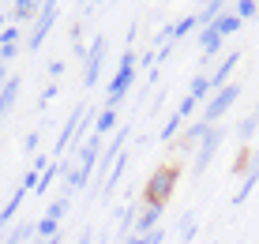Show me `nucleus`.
<instances>
[{"instance_id": "f257e3e1", "label": "nucleus", "mask_w": 259, "mask_h": 244, "mask_svg": "<svg viewBox=\"0 0 259 244\" xmlns=\"http://www.w3.org/2000/svg\"><path fill=\"white\" fill-rule=\"evenodd\" d=\"M136 71H139V57H136V49H124V57H120V64L117 71H113V79H109V98H105V109H120V102L128 98V90L132 83H136Z\"/></svg>"}, {"instance_id": "f03ea898", "label": "nucleus", "mask_w": 259, "mask_h": 244, "mask_svg": "<svg viewBox=\"0 0 259 244\" xmlns=\"http://www.w3.org/2000/svg\"><path fill=\"white\" fill-rule=\"evenodd\" d=\"M177 177H181V166H158L154 173L147 177V184H143L139 203H158V207H165L169 195H173V188H177Z\"/></svg>"}, {"instance_id": "7ed1b4c3", "label": "nucleus", "mask_w": 259, "mask_h": 244, "mask_svg": "<svg viewBox=\"0 0 259 244\" xmlns=\"http://www.w3.org/2000/svg\"><path fill=\"white\" fill-rule=\"evenodd\" d=\"M237 98H240V83L233 79L229 87L214 90V94L207 98V102H203V113H199V120H203V124H222V116H226V113L237 105Z\"/></svg>"}, {"instance_id": "20e7f679", "label": "nucleus", "mask_w": 259, "mask_h": 244, "mask_svg": "<svg viewBox=\"0 0 259 244\" xmlns=\"http://www.w3.org/2000/svg\"><path fill=\"white\" fill-rule=\"evenodd\" d=\"M222 139H226V128H222V124H210L207 135L199 139V147H195V161H192V173L195 177H203L210 169V161H214V154H218Z\"/></svg>"}, {"instance_id": "39448f33", "label": "nucleus", "mask_w": 259, "mask_h": 244, "mask_svg": "<svg viewBox=\"0 0 259 244\" xmlns=\"http://www.w3.org/2000/svg\"><path fill=\"white\" fill-rule=\"evenodd\" d=\"M105 49H109V38H102V34H94L91 49H87V60H83V87H87V90H91V87H98V79H102Z\"/></svg>"}, {"instance_id": "423d86ee", "label": "nucleus", "mask_w": 259, "mask_h": 244, "mask_svg": "<svg viewBox=\"0 0 259 244\" xmlns=\"http://www.w3.org/2000/svg\"><path fill=\"white\" fill-rule=\"evenodd\" d=\"M57 12H60V4H41V12H38V19H34L30 26V34H26V49L30 53H38L41 49V42H46V34L53 30V23H57Z\"/></svg>"}, {"instance_id": "0eeeda50", "label": "nucleus", "mask_w": 259, "mask_h": 244, "mask_svg": "<svg viewBox=\"0 0 259 244\" xmlns=\"http://www.w3.org/2000/svg\"><path fill=\"white\" fill-rule=\"evenodd\" d=\"M83 116H87V105H75V109H71L68 124L60 128V139H57V150H53V154H64L68 143H75L79 135H83Z\"/></svg>"}, {"instance_id": "6e6552de", "label": "nucleus", "mask_w": 259, "mask_h": 244, "mask_svg": "<svg viewBox=\"0 0 259 244\" xmlns=\"http://www.w3.org/2000/svg\"><path fill=\"white\" fill-rule=\"evenodd\" d=\"M237 64H240V53H237V49H229L226 57H222V64L214 68V75H210V94L233 83V71H237Z\"/></svg>"}, {"instance_id": "1a4fd4ad", "label": "nucleus", "mask_w": 259, "mask_h": 244, "mask_svg": "<svg viewBox=\"0 0 259 244\" xmlns=\"http://www.w3.org/2000/svg\"><path fill=\"white\" fill-rule=\"evenodd\" d=\"M162 214H165V207H158V203H139L136 233H139V237H147V233H154L158 225H162Z\"/></svg>"}, {"instance_id": "9d476101", "label": "nucleus", "mask_w": 259, "mask_h": 244, "mask_svg": "<svg viewBox=\"0 0 259 244\" xmlns=\"http://www.w3.org/2000/svg\"><path fill=\"white\" fill-rule=\"evenodd\" d=\"M255 184H259V150L252 154V166H248V173H244V180H240V188L233 192V207H244V199L255 192Z\"/></svg>"}, {"instance_id": "9b49d317", "label": "nucleus", "mask_w": 259, "mask_h": 244, "mask_svg": "<svg viewBox=\"0 0 259 244\" xmlns=\"http://www.w3.org/2000/svg\"><path fill=\"white\" fill-rule=\"evenodd\" d=\"M113 218H117V244H120L124 237H132V233H136V218H139V203H132V207H120V211L113 214Z\"/></svg>"}, {"instance_id": "f8f14e48", "label": "nucleus", "mask_w": 259, "mask_h": 244, "mask_svg": "<svg viewBox=\"0 0 259 244\" xmlns=\"http://www.w3.org/2000/svg\"><path fill=\"white\" fill-rule=\"evenodd\" d=\"M199 45H203V64H207L210 57H218V53H222L226 38H222V34L214 30V26H203V30H199Z\"/></svg>"}, {"instance_id": "ddd939ff", "label": "nucleus", "mask_w": 259, "mask_h": 244, "mask_svg": "<svg viewBox=\"0 0 259 244\" xmlns=\"http://www.w3.org/2000/svg\"><path fill=\"white\" fill-rule=\"evenodd\" d=\"M120 128V113L117 109H98V116H94V135H109V132H117Z\"/></svg>"}, {"instance_id": "4468645a", "label": "nucleus", "mask_w": 259, "mask_h": 244, "mask_svg": "<svg viewBox=\"0 0 259 244\" xmlns=\"http://www.w3.org/2000/svg\"><path fill=\"white\" fill-rule=\"evenodd\" d=\"M195 233H199V214L188 211V214L181 218V225H177V237H181V244H192Z\"/></svg>"}, {"instance_id": "2eb2a0df", "label": "nucleus", "mask_w": 259, "mask_h": 244, "mask_svg": "<svg viewBox=\"0 0 259 244\" xmlns=\"http://www.w3.org/2000/svg\"><path fill=\"white\" fill-rule=\"evenodd\" d=\"M240 26H244V23H240L237 15L229 12V8H226V12H222V15H218V19H214V30H218L222 38H233V34L240 30Z\"/></svg>"}, {"instance_id": "dca6fc26", "label": "nucleus", "mask_w": 259, "mask_h": 244, "mask_svg": "<svg viewBox=\"0 0 259 244\" xmlns=\"http://www.w3.org/2000/svg\"><path fill=\"white\" fill-rule=\"evenodd\" d=\"M210 124H203V120H192L188 128H184V139H181V150H192V147H199V139L207 135Z\"/></svg>"}, {"instance_id": "f3484780", "label": "nucleus", "mask_w": 259, "mask_h": 244, "mask_svg": "<svg viewBox=\"0 0 259 244\" xmlns=\"http://www.w3.org/2000/svg\"><path fill=\"white\" fill-rule=\"evenodd\" d=\"M255 132H259V113H248L244 120L237 124V139H240V147H248V143L255 139Z\"/></svg>"}, {"instance_id": "a211bd4d", "label": "nucleus", "mask_w": 259, "mask_h": 244, "mask_svg": "<svg viewBox=\"0 0 259 244\" xmlns=\"http://www.w3.org/2000/svg\"><path fill=\"white\" fill-rule=\"evenodd\" d=\"M226 8H229V4H222V0H214V4H203V12H195V23H199V30H203V26H214V19H218Z\"/></svg>"}, {"instance_id": "6ab92c4d", "label": "nucleus", "mask_w": 259, "mask_h": 244, "mask_svg": "<svg viewBox=\"0 0 259 244\" xmlns=\"http://www.w3.org/2000/svg\"><path fill=\"white\" fill-rule=\"evenodd\" d=\"M188 98H195V102H207V98H210V75H203V71H199V75H192V87H188Z\"/></svg>"}, {"instance_id": "aec40b11", "label": "nucleus", "mask_w": 259, "mask_h": 244, "mask_svg": "<svg viewBox=\"0 0 259 244\" xmlns=\"http://www.w3.org/2000/svg\"><path fill=\"white\" fill-rule=\"evenodd\" d=\"M41 4H34V0H19V4H12V19L15 23H26V19H38Z\"/></svg>"}, {"instance_id": "412c9836", "label": "nucleus", "mask_w": 259, "mask_h": 244, "mask_svg": "<svg viewBox=\"0 0 259 244\" xmlns=\"http://www.w3.org/2000/svg\"><path fill=\"white\" fill-rule=\"evenodd\" d=\"M229 12L244 23V19H255V15H259V4H255V0H237V4H229Z\"/></svg>"}, {"instance_id": "4be33fe9", "label": "nucleus", "mask_w": 259, "mask_h": 244, "mask_svg": "<svg viewBox=\"0 0 259 244\" xmlns=\"http://www.w3.org/2000/svg\"><path fill=\"white\" fill-rule=\"evenodd\" d=\"M181 124H184V120L173 113V116H169V120L162 124V128H158V139H162V143H173V139H177V132H181Z\"/></svg>"}, {"instance_id": "5701e85b", "label": "nucleus", "mask_w": 259, "mask_h": 244, "mask_svg": "<svg viewBox=\"0 0 259 244\" xmlns=\"http://www.w3.org/2000/svg\"><path fill=\"white\" fill-rule=\"evenodd\" d=\"M195 26H199V23H195V15H184V19H177V23H173V42L188 38V34L195 30Z\"/></svg>"}, {"instance_id": "b1692460", "label": "nucleus", "mask_w": 259, "mask_h": 244, "mask_svg": "<svg viewBox=\"0 0 259 244\" xmlns=\"http://www.w3.org/2000/svg\"><path fill=\"white\" fill-rule=\"evenodd\" d=\"M68 195H57V199L49 203V211H46V218H53V222H60V214H68Z\"/></svg>"}, {"instance_id": "393cba45", "label": "nucleus", "mask_w": 259, "mask_h": 244, "mask_svg": "<svg viewBox=\"0 0 259 244\" xmlns=\"http://www.w3.org/2000/svg\"><path fill=\"white\" fill-rule=\"evenodd\" d=\"M195 109H199V102H195V98H188V94H184L181 102H177V109H173V113L181 116V120H188V116H192Z\"/></svg>"}, {"instance_id": "a878e982", "label": "nucleus", "mask_w": 259, "mask_h": 244, "mask_svg": "<svg viewBox=\"0 0 259 244\" xmlns=\"http://www.w3.org/2000/svg\"><path fill=\"white\" fill-rule=\"evenodd\" d=\"M60 169H64V166H49V169H46V173H41V177H38V188H34V192H38V195H41V192H46V188L53 184V180H57V173H60Z\"/></svg>"}, {"instance_id": "bb28decb", "label": "nucleus", "mask_w": 259, "mask_h": 244, "mask_svg": "<svg viewBox=\"0 0 259 244\" xmlns=\"http://www.w3.org/2000/svg\"><path fill=\"white\" fill-rule=\"evenodd\" d=\"M26 237H34V225H19V229H15V233H12V237H8L4 244H23Z\"/></svg>"}, {"instance_id": "cd10ccee", "label": "nucleus", "mask_w": 259, "mask_h": 244, "mask_svg": "<svg viewBox=\"0 0 259 244\" xmlns=\"http://www.w3.org/2000/svg\"><path fill=\"white\" fill-rule=\"evenodd\" d=\"M248 166H252V154H248V147H240V154H237V166H233V173H248Z\"/></svg>"}, {"instance_id": "c85d7f7f", "label": "nucleus", "mask_w": 259, "mask_h": 244, "mask_svg": "<svg viewBox=\"0 0 259 244\" xmlns=\"http://www.w3.org/2000/svg\"><path fill=\"white\" fill-rule=\"evenodd\" d=\"M53 98H57V83H49L46 90H41V98H38V105H41V109H46V105L53 102Z\"/></svg>"}, {"instance_id": "c756f323", "label": "nucleus", "mask_w": 259, "mask_h": 244, "mask_svg": "<svg viewBox=\"0 0 259 244\" xmlns=\"http://www.w3.org/2000/svg\"><path fill=\"white\" fill-rule=\"evenodd\" d=\"M60 75H64V60H53V64H49V79H53V83H57Z\"/></svg>"}, {"instance_id": "7c9ffc66", "label": "nucleus", "mask_w": 259, "mask_h": 244, "mask_svg": "<svg viewBox=\"0 0 259 244\" xmlns=\"http://www.w3.org/2000/svg\"><path fill=\"white\" fill-rule=\"evenodd\" d=\"M91 237H94V225H83V229H79V240H75V244H91Z\"/></svg>"}, {"instance_id": "2f4dec72", "label": "nucleus", "mask_w": 259, "mask_h": 244, "mask_svg": "<svg viewBox=\"0 0 259 244\" xmlns=\"http://www.w3.org/2000/svg\"><path fill=\"white\" fill-rule=\"evenodd\" d=\"M23 147H26V150H34V147H38V128H34V132L23 139Z\"/></svg>"}, {"instance_id": "473e14b6", "label": "nucleus", "mask_w": 259, "mask_h": 244, "mask_svg": "<svg viewBox=\"0 0 259 244\" xmlns=\"http://www.w3.org/2000/svg\"><path fill=\"white\" fill-rule=\"evenodd\" d=\"M120 244H143V237H139V233H132V237H124Z\"/></svg>"}, {"instance_id": "72a5a7b5", "label": "nucleus", "mask_w": 259, "mask_h": 244, "mask_svg": "<svg viewBox=\"0 0 259 244\" xmlns=\"http://www.w3.org/2000/svg\"><path fill=\"white\" fill-rule=\"evenodd\" d=\"M34 244H64V237L57 233V237H49V240H34Z\"/></svg>"}, {"instance_id": "f704fd0d", "label": "nucleus", "mask_w": 259, "mask_h": 244, "mask_svg": "<svg viewBox=\"0 0 259 244\" xmlns=\"http://www.w3.org/2000/svg\"><path fill=\"white\" fill-rule=\"evenodd\" d=\"M0 30H4V12H0Z\"/></svg>"}, {"instance_id": "c9c22d12", "label": "nucleus", "mask_w": 259, "mask_h": 244, "mask_svg": "<svg viewBox=\"0 0 259 244\" xmlns=\"http://www.w3.org/2000/svg\"><path fill=\"white\" fill-rule=\"evenodd\" d=\"M255 102H259V98H255ZM255 113H259V105H255Z\"/></svg>"}]
</instances>
